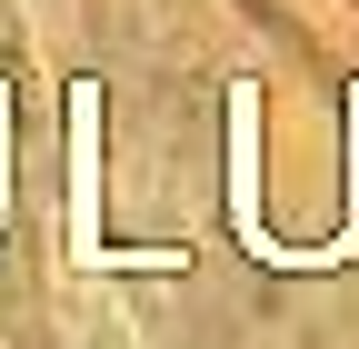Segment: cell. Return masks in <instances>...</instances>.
<instances>
[{
	"label": "cell",
	"instance_id": "cell-3",
	"mask_svg": "<svg viewBox=\"0 0 359 349\" xmlns=\"http://www.w3.org/2000/svg\"><path fill=\"white\" fill-rule=\"evenodd\" d=\"M320 249H330V270L359 259V80H349V220H339V240H320Z\"/></svg>",
	"mask_w": 359,
	"mask_h": 349
},
{
	"label": "cell",
	"instance_id": "cell-1",
	"mask_svg": "<svg viewBox=\"0 0 359 349\" xmlns=\"http://www.w3.org/2000/svg\"><path fill=\"white\" fill-rule=\"evenodd\" d=\"M70 270H190V249L100 240V80H70Z\"/></svg>",
	"mask_w": 359,
	"mask_h": 349
},
{
	"label": "cell",
	"instance_id": "cell-2",
	"mask_svg": "<svg viewBox=\"0 0 359 349\" xmlns=\"http://www.w3.org/2000/svg\"><path fill=\"white\" fill-rule=\"evenodd\" d=\"M230 240L259 270H330V249H290L259 220V80H230Z\"/></svg>",
	"mask_w": 359,
	"mask_h": 349
}]
</instances>
